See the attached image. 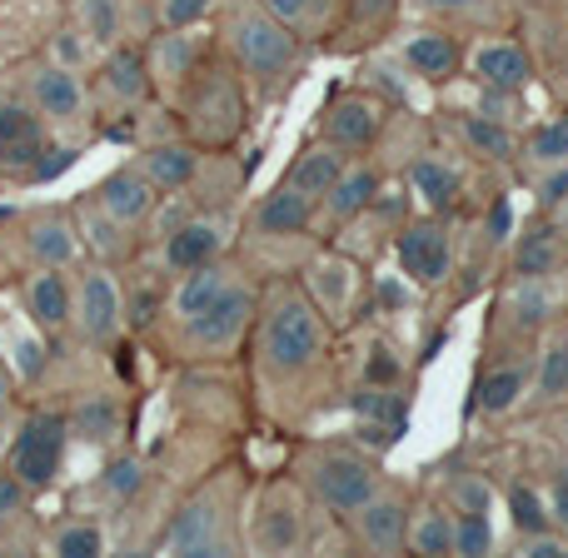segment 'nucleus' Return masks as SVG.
<instances>
[{
    "label": "nucleus",
    "instance_id": "12",
    "mask_svg": "<svg viewBox=\"0 0 568 558\" xmlns=\"http://www.w3.org/2000/svg\"><path fill=\"white\" fill-rule=\"evenodd\" d=\"M95 205L105 210L115 225H125V230H140V225H150L155 220V210H160V190L145 180V170L140 165H120V170H110L105 180H100L95 190Z\"/></svg>",
    "mask_w": 568,
    "mask_h": 558
},
{
    "label": "nucleus",
    "instance_id": "1",
    "mask_svg": "<svg viewBox=\"0 0 568 558\" xmlns=\"http://www.w3.org/2000/svg\"><path fill=\"white\" fill-rule=\"evenodd\" d=\"M220 30H225V50L235 60V70L260 95L275 100L290 90L294 70H300V35L284 20L270 16L260 0H235L220 20Z\"/></svg>",
    "mask_w": 568,
    "mask_h": 558
},
{
    "label": "nucleus",
    "instance_id": "41",
    "mask_svg": "<svg viewBox=\"0 0 568 558\" xmlns=\"http://www.w3.org/2000/svg\"><path fill=\"white\" fill-rule=\"evenodd\" d=\"M215 0H155V20L165 30H195L200 20H210Z\"/></svg>",
    "mask_w": 568,
    "mask_h": 558
},
{
    "label": "nucleus",
    "instance_id": "58",
    "mask_svg": "<svg viewBox=\"0 0 568 558\" xmlns=\"http://www.w3.org/2000/svg\"><path fill=\"white\" fill-rule=\"evenodd\" d=\"M0 284H6V265H0Z\"/></svg>",
    "mask_w": 568,
    "mask_h": 558
},
{
    "label": "nucleus",
    "instance_id": "9",
    "mask_svg": "<svg viewBox=\"0 0 568 558\" xmlns=\"http://www.w3.org/2000/svg\"><path fill=\"white\" fill-rule=\"evenodd\" d=\"M26 95L40 110V120L55 130H80L85 125V85L70 65L60 60H36L26 75Z\"/></svg>",
    "mask_w": 568,
    "mask_h": 558
},
{
    "label": "nucleus",
    "instance_id": "2",
    "mask_svg": "<svg viewBox=\"0 0 568 558\" xmlns=\"http://www.w3.org/2000/svg\"><path fill=\"white\" fill-rule=\"evenodd\" d=\"M324 344H329V329H324L320 304L294 284H280L260 314V369L270 379H294L320 359Z\"/></svg>",
    "mask_w": 568,
    "mask_h": 558
},
{
    "label": "nucleus",
    "instance_id": "50",
    "mask_svg": "<svg viewBox=\"0 0 568 558\" xmlns=\"http://www.w3.org/2000/svg\"><path fill=\"white\" fill-rule=\"evenodd\" d=\"M539 200H544V205H564V200H568V165H554L549 170V175H544L539 180Z\"/></svg>",
    "mask_w": 568,
    "mask_h": 558
},
{
    "label": "nucleus",
    "instance_id": "21",
    "mask_svg": "<svg viewBox=\"0 0 568 558\" xmlns=\"http://www.w3.org/2000/svg\"><path fill=\"white\" fill-rule=\"evenodd\" d=\"M140 170L145 180L160 190V195H180V190L195 185V175L205 170V150L195 140H160L140 155Z\"/></svg>",
    "mask_w": 568,
    "mask_h": 558
},
{
    "label": "nucleus",
    "instance_id": "18",
    "mask_svg": "<svg viewBox=\"0 0 568 558\" xmlns=\"http://www.w3.org/2000/svg\"><path fill=\"white\" fill-rule=\"evenodd\" d=\"M100 90H105L115 105H125V110L145 105L150 90H155L145 50L130 45V40H115V45L105 50V60H100Z\"/></svg>",
    "mask_w": 568,
    "mask_h": 558
},
{
    "label": "nucleus",
    "instance_id": "8",
    "mask_svg": "<svg viewBox=\"0 0 568 558\" xmlns=\"http://www.w3.org/2000/svg\"><path fill=\"white\" fill-rule=\"evenodd\" d=\"M304 544V494L290 479L265 484L250 514V549L260 554H294Z\"/></svg>",
    "mask_w": 568,
    "mask_h": 558
},
{
    "label": "nucleus",
    "instance_id": "42",
    "mask_svg": "<svg viewBox=\"0 0 568 558\" xmlns=\"http://www.w3.org/2000/svg\"><path fill=\"white\" fill-rule=\"evenodd\" d=\"M364 384H379V389H399L404 384V364L394 354V344H374L369 359H364Z\"/></svg>",
    "mask_w": 568,
    "mask_h": 558
},
{
    "label": "nucleus",
    "instance_id": "3",
    "mask_svg": "<svg viewBox=\"0 0 568 558\" xmlns=\"http://www.w3.org/2000/svg\"><path fill=\"white\" fill-rule=\"evenodd\" d=\"M180 115L200 150H230L245 130V90L235 65H200L195 80L180 90Z\"/></svg>",
    "mask_w": 568,
    "mask_h": 558
},
{
    "label": "nucleus",
    "instance_id": "44",
    "mask_svg": "<svg viewBox=\"0 0 568 558\" xmlns=\"http://www.w3.org/2000/svg\"><path fill=\"white\" fill-rule=\"evenodd\" d=\"M529 155L544 160V165H568V115H559L529 140Z\"/></svg>",
    "mask_w": 568,
    "mask_h": 558
},
{
    "label": "nucleus",
    "instance_id": "34",
    "mask_svg": "<svg viewBox=\"0 0 568 558\" xmlns=\"http://www.w3.org/2000/svg\"><path fill=\"white\" fill-rule=\"evenodd\" d=\"M75 20H80V35L90 40V45H115L120 35H125V10H120V0H75Z\"/></svg>",
    "mask_w": 568,
    "mask_h": 558
},
{
    "label": "nucleus",
    "instance_id": "54",
    "mask_svg": "<svg viewBox=\"0 0 568 558\" xmlns=\"http://www.w3.org/2000/svg\"><path fill=\"white\" fill-rule=\"evenodd\" d=\"M524 554H529V558H564L568 549H564L559 539H544V534H529V544H524Z\"/></svg>",
    "mask_w": 568,
    "mask_h": 558
},
{
    "label": "nucleus",
    "instance_id": "22",
    "mask_svg": "<svg viewBox=\"0 0 568 558\" xmlns=\"http://www.w3.org/2000/svg\"><path fill=\"white\" fill-rule=\"evenodd\" d=\"M26 255L36 265H60L65 270L70 260L80 255V230L65 210H36L26 220Z\"/></svg>",
    "mask_w": 568,
    "mask_h": 558
},
{
    "label": "nucleus",
    "instance_id": "38",
    "mask_svg": "<svg viewBox=\"0 0 568 558\" xmlns=\"http://www.w3.org/2000/svg\"><path fill=\"white\" fill-rule=\"evenodd\" d=\"M100 484H105L110 499H135L140 484H145V464H140V454H115V459L105 464V474H100Z\"/></svg>",
    "mask_w": 568,
    "mask_h": 558
},
{
    "label": "nucleus",
    "instance_id": "39",
    "mask_svg": "<svg viewBox=\"0 0 568 558\" xmlns=\"http://www.w3.org/2000/svg\"><path fill=\"white\" fill-rule=\"evenodd\" d=\"M509 514H514V529L529 539V534H549V504L529 489V484H514L509 489Z\"/></svg>",
    "mask_w": 568,
    "mask_h": 558
},
{
    "label": "nucleus",
    "instance_id": "57",
    "mask_svg": "<svg viewBox=\"0 0 568 558\" xmlns=\"http://www.w3.org/2000/svg\"><path fill=\"white\" fill-rule=\"evenodd\" d=\"M6 409H10V369L0 364V414H6Z\"/></svg>",
    "mask_w": 568,
    "mask_h": 558
},
{
    "label": "nucleus",
    "instance_id": "52",
    "mask_svg": "<svg viewBox=\"0 0 568 558\" xmlns=\"http://www.w3.org/2000/svg\"><path fill=\"white\" fill-rule=\"evenodd\" d=\"M130 324H135V329H145L150 319H155V294L150 290H140V294H130V314H125Z\"/></svg>",
    "mask_w": 568,
    "mask_h": 558
},
{
    "label": "nucleus",
    "instance_id": "10",
    "mask_svg": "<svg viewBox=\"0 0 568 558\" xmlns=\"http://www.w3.org/2000/svg\"><path fill=\"white\" fill-rule=\"evenodd\" d=\"M70 324L80 329L85 344H110L115 329L125 324V304H120V290L105 265H90L85 275L75 280V319Z\"/></svg>",
    "mask_w": 568,
    "mask_h": 558
},
{
    "label": "nucleus",
    "instance_id": "56",
    "mask_svg": "<svg viewBox=\"0 0 568 558\" xmlns=\"http://www.w3.org/2000/svg\"><path fill=\"white\" fill-rule=\"evenodd\" d=\"M20 364H26V374H36V369H40V349H36L30 339L20 344Z\"/></svg>",
    "mask_w": 568,
    "mask_h": 558
},
{
    "label": "nucleus",
    "instance_id": "55",
    "mask_svg": "<svg viewBox=\"0 0 568 558\" xmlns=\"http://www.w3.org/2000/svg\"><path fill=\"white\" fill-rule=\"evenodd\" d=\"M549 509H554V519L568 529V474H559L554 479V494H549Z\"/></svg>",
    "mask_w": 568,
    "mask_h": 558
},
{
    "label": "nucleus",
    "instance_id": "19",
    "mask_svg": "<svg viewBox=\"0 0 568 558\" xmlns=\"http://www.w3.org/2000/svg\"><path fill=\"white\" fill-rule=\"evenodd\" d=\"M314 205L320 200L300 195L290 180H280L270 195H260V205L250 210V235H265V240H290V235H304L314 225Z\"/></svg>",
    "mask_w": 568,
    "mask_h": 558
},
{
    "label": "nucleus",
    "instance_id": "27",
    "mask_svg": "<svg viewBox=\"0 0 568 558\" xmlns=\"http://www.w3.org/2000/svg\"><path fill=\"white\" fill-rule=\"evenodd\" d=\"M230 284H235V270H230L225 260H210V265H200V270H185L175 284V294H170V314H175V319H190V314L210 310Z\"/></svg>",
    "mask_w": 568,
    "mask_h": 558
},
{
    "label": "nucleus",
    "instance_id": "25",
    "mask_svg": "<svg viewBox=\"0 0 568 558\" xmlns=\"http://www.w3.org/2000/svg\"><path fill=\"white\" fill-rule=\"evenodd\" d=\"M474 75H479L484 85H494V90L519 95V90L534 80V60H529V50H524L519 40H484V45L474 50Z\"/></svg>",
    "mask_w": 568,
    "mask_h": 558
},
{
    "label": "nucleus",
    "instance_id": "26",
    "mask_svg": "<svg viewBox=\"0 0 568 558\" xmlns=\"http://www.w3.org/2000/svg\"><path fill=\"white\" fill-rule=\"evenodd\" d=\"M339 175H344V150L329 145V140H320V145H304L300 155H294V165L284 170V180H290L300 195H310V200L329 195Z\"/></svg>",
    "mask_w": 568,
    "mask_h": 558
},
{
    "label": "nucleus",
    "instance_id": "23",
    "mask_svg": "<svg viewBox=\"0 0 568 558\" xmlns=\"http://www.w3.org/2000/svg\"><path fill=\"white\" fill-rule=\"evenodd\" d=\"M568 260V235L549 220H534L514 245V275L519 280H554Z\"/></svg>",
    "mask_w": 568,
    "mask_h": 558
},
{
    "label": "nucleus",
    "instance_id": "14",
    "mask_svg": "<svg viewBox=\"0 0 568 558\" xmlns=\"http://www.w3.org/2000/svg\"><path fill=\"white\" fill-rule=\"evenodd\" d=\"M145 60H150V80H155L165 95H180V90L195 80V70L205 65V45H200L195 30H165L145 45Z\"/></svg>",
    "mask_w": 568,
    "mask_h": 558
},
{
    "label": "nucleus",
    "instance_id": "11",
    "mask_svg": "<svg viewBox=\"0 0 568 558\" xmlns=\"http://www.w3.org/2000/svg\"><path fill=\"white\" fill-rule=\"evenodd\" d=\"M394 250H399V270L414 284H424V290L449 280L454 245H449V230H444L439 220H409V225L399 230V240H394Z\"/></svg>",
    "mask_w": 568,
    "mask_h": 558
},
{
    "label": "nucleus",
    "instance_id": "17",
    "mask_svg": "<svg viewBox=\"0 0 568 558\" xmlns=\"http://www.w3.org/2000/svg\"><path fill=\"white\" fill-rule=\"evenodd\" d=\"M40 150H45V120H40V110L6 100L0 105V170L6 175H30Z\"/></svg>",
    "mask_w": 568,
    "mask_h": 558
},
{
    "label": "nucleus",
    "instance_id": "15",
    "mask_svg": "<svg viewBox=\"0 0 568 558\" xmlns=\"http://www.w3.org/2000/svg\"><path fill=\"white\" fill-rule=\"evenodd\" d=\"M225 255V220L220 215H190L180 220L175 230L160 245V260H165L170 275H185V270H200L210 260Z\"/></svg>",
    "mask_w": 568,
    "mask_h": 558
},
{
    "label": "nucleus",
    "instance_id": "16",
    "mask_svg": "<svg viewBox=\"0 0 568 558\" xmlns=\"http://www.w3.org/2000/svg\"><path fill=\"white\" fill-rule=\"evenodd\" d=\"M26 310L40 334H65L75 319V280L60 265H36V275H26Z\"/></svg>",
    "mask_w": 568,
    "mask_h": 558
},
{
    "label": "nucleus",
    "instance_id": "51",
    "mask_svg": "<svg viewBox=\"0 0 568 558\" xmlns=\"http://www.w3.org/2000/svg\"><path fill=\"white\" fill-rule=\"evenodd\" d=\"M85 45H90V40L85 35H80V30H60V55H50V60H60V65H70V70H75L80 65V60H85Z\"/></svg>",
    "mask_w": 568,
    "mask_h": 558
},
{
    "label": "nucleus",
    "instance_id": "48",
    "mask_svg": "<svg viewBox=\"0 0 568 558\" xmlns=\"http://www.w3.org/2000/svg\"><path fill=\"white\" fill-rule=\"evenodd\" d=\"M26 494H30V489L16 479V474L0 469V524H10L20 509H26Z\"/></svg>",
    "mask_w": 568,
    "mask_h": 558
},
{
    "label": "nucleus",
    "instance_id": "43",
    "mask_svg": "<svg viewBox=\"0 0 568 558\" xmlns=\"http://www.w3.org/2000/svg\"><path fill=\"white\" fill-rule=\"evenodd\" d=\"M494 549V529H489V514H464L454 524V554H489Z\"/></svg>",
    "mask_w": 568,
    "mask_h": 558
},
{
    "label": "nucleus",
    "instance_id": "47",
    "mask_svg": "<svg viewBox=\"0 0 568 558\" xmlns=\"http://www.w3.org/2000/svg\"><path fill=\"white\" fill-rule=\"evenodd\" d=\"M260 6H265L275 20H284L290 30H300L304 20H310L314 10H320V0H260Z\"/></svg>",
    "mask_w": 568,
    "mask_h": 558
},
{
    "label": "nucleus",
    "instance_id": "13",
    "mask_svg": "<svg viewBox=\"0 0 568 558\" xmlns=\"http://www.w3.org/2000/svg\"><path fill=\"white\" fill-rule=\"evenodd\" d=\"M379 125H384L379 100L359 95V90H344V95H334L329 105H324L320 140H329V145H339L344 155H349V150H369L374 140H379Z\"/></svg>",
    "mask_w": 568,
    "mask_h": 558
},
{
    "label": "nucleus",
    "instance_id": "31",
    "mask_svg": "<svg viewBox=\"0 0 568 558\" xmlns=\"http://www.w3.org/2000/svg\"><path fill=\"white\" fill-rule=\"evenodd\" d=\"M524 394V364H504V369L484 374L474 399L464 404V414H509Z\"/></svg>",
    "mask_w": 568,
    "mask_h": 558
},
{
    "label": "nucleus",
    "instance_id": "20",
    "mask_svg": "<svg viewBox=\"0 0 568 558\" xmlns=\"http://www.w3.org/2000/svg\"><path fill=\"white\" fill-rule=\"evenodd\" d=\"M354 529H359V544L369 554L409 549V504H404L399 494L374 489V499L364 504V509H354Z\"/></svg>",
    "mask_w": 568,
    "mask_h": 558
},
{
    "label": "nucleus",
    "instance_id": "29",
    "mask_svg": "<svg viewBox=\"0 0 568 558\" xmlns=\"http://www.w3.org/2000/svg\"><path fill=\"white\" fill-rule=\"evenodd\" d=\"M404 65L414 70L419 80H454L459 70V45H454L449 30H419V35L404 40Z\"/></svg>",
    "mask_w": 568,
    "mask_h": 558
},
{
    "label": "nucleus",
    "instance_id": "49",
    "mask_svg": "<svg viewBox=\"0 0 568 558\" xmlns=\"http://www.w3.org/2000/svg\"><path fill=\"white\" fill-rule=\"evenodd\" d=\"M509 230H514V205H509V195H499L489 205V230H484V235H489V245H504Z\"/></svg>",
    "mask_w": 568,
    "mask_h": 558
},
{
    "label": "nucleus",
    "instance_id": "53",
    "mask_svg": "<svg viewBox=\"0 0 568 558\" xmlns=\"http://www.w3.org/2000/svg\"><path fill=\"white\" fill-rule=\"evenodd\" d=\"M424 10H434V16H469V10H479L484 0H419Z\"/></svg>",
    "mask_w": 568,
    "mask_h": 558
},
{
    "label": "nucleus",
    "instance_id": "45",
    "mask_svg": "<svg viewBox=\"0 0 568 558\" xmlns=\"http://www.w3.org/2000/svg\"><path fill=\"white\" fill-rule=\"evenodd\" d=\"M454 499H459V514H489L494 494L479 474H454Z\"/></svg>",
    "mask_w": 568,
    "mask_h": 558
},
{
    "label": "nucleus",
    "instance_id": "7",
    "mask_svg": "<svg viewBox=\"0 0 568 558\" xmlns=\"http://www.w3.org/2000/svg\"><path fill=\"white\" fill-rule=\"evenodd\" d=\"M304 484H310V494L329 514H344V519H349L354 509H364V504L374 499L379 474H374L369 459H359V454H349V449H320V454H310V464H304Z\"/></svg>",
    "mask_w": 568,
    "mask_h": 558
},
{
    "label": "nucleus",
    "instance_id": "28",
    "mask_svg": "<svg viewBox=\"0 0 568 558\" xmlns=\"http://www.w3.org/2000/svg\"><path fill=\"white\" fill-rule=\"evenodd\" d=\"M379 170H369V165H344V175L334 180V190L320 200L324 205V215L334 220V225H349V220H359L364 210L374 205V195H379Z\"/></svg>",
    "mask_w": 568,
    "mask_h": 558
},
{
    "label": "nucleus",
    "instance_id": "40",
    "mask_svg": "<svg viewBox=\"0 0 568 558\" xmlns=\"http://www.w3.org/2000/svg\"><path fill=\"white\" fill-rule=\"evenodd\" d=\"M349 6V30L354 40H374L384 26L394 20V10H399V0H344Z\"/></svg>",
    "mask_w": 568,
    "mask_h": 558
},
{
    "label": "nucleus",
    "instance_id": "37",
    "mask_svg": "<svg viewBox=\"0 0 568 558\" xmlns=\"http://www.w3.org/2000/svg\"><path fill=\"white\" fill-rule=\"evenodd\" d=\"M564 394H568V329L554 334L539 359V399L554 404V399H564Z\"/></svg>",
    "mask_w": 568,
    "mask_h": 558
},
{
    "label": "nucleus",
    "instance_id": "33",
    "mask_svg": "<svg viewBox=\"0 0 568 558\" xmlns=\"http://www.w3.org/2000/svg\"><path fill=\"white\" fill-rule=\"evenodd\" d=\"M409 185H414V195L429 200V210H449L454 200H459V170L434 160V155H424V160H414Z\"/></svg>",
    "mask_w": 568,
    "mask_h": 558
},
{
    "label": "nucleus",
    "instance_id": "24",
    "mask_svg": "<svg viewBox=\"0 0 568 558\" xmlns=\"http://www.w3.org/2000/svg\"><path fill=\"white\" fill-rule=\"evenodd\" d=\"M304 284H310V300L320 304L324 319H344V314L354 310V294H359V270H354L349 260L324 255L304 270Z\"/></svg>",
    "mask_w": 568,
    "mask_h": 558
},
{
    "label": "nucleus",
    "instance_id": "35",
    "mask_svg": "<svg viewBox=\"0 0 568 558\" xmlns=\"http://www.w3.org/2000/svg\"><path fill=\"white\" fill-rule=\"evenodd\" d=\"M409 549H414V554H429V558L454 554V519L439 509V504H429V509L409 514Z\"/></svg>",
    "mask_w": 568,
    "mask_h": 558
},
{
    "label": "nucleus",
    "instance_id": "4",
    "mask_svg": "<svg viewBox=\"0 0 568 558\" xmlns=\"http://www.w3.org/2000/svg\"><path fill=\"white\" fill-rule=\"evenodd\" d=\"M230 489L225 479H210L200 494H190L185 509L165 524V534L155 539L160 554H190V558H215L230 554Z\"/></svg>",
    "mask_w": 568,
    "mask_h": 558
},
{
    "label": "nucleus",
    "instance_id": "5",
    "mask_svg": "<svg viewBox=\"0 0 568 558\" xmlns=\"http://www.w3.org/2000/svg\"><path fill=\"white\" fill-rule=\"evenodd\" d=\"M255 314H260V294L245 280H235L210 310L180 319V349L195 354V359H220V354H230L250 334Z\"/></svg>",
    "mask_w": 568,
    "mask_h": 558
},
{
    "label": "nucleus",
    "instance_id": "46",
    "mask_svg": "<svg viewBox=\"0 0 568 558\" xmlns=\"http://www.w3.org/2000/svg\"><path fill=\"white\" fill-rule=\"evenodd\" d=\"M75 145H45L40 150V160L30 165V175L26 180H36V185H45V180H55V175H65L70 165H75Z\"/></svg>",
    "mask_w": 568,
    "mask_h": 558
},
{
    "label": "nucleus",
    "instance_id": "30",
    "mask_svg": "<svg viewBox=\"0 0 568 558\" xmlns=\"http://www.w3.org/2000/svg\"><path fill=\"white\" fill-rule=\"evenodd\" d=\"M65 419H70V434H75V439L115 444L120 439V419H125V414H120V404L110 399V394H90V399H80Z\"/></svg>",
    "mask_w": 568,
    "mask_h": 558
},
{
    "label": "nucleus",
    "instance_id": "32",
    "mask_svg": "<svg viewBox=\"0 0 568 558\" xmlns=\"http://www.w3.org/2000/svg\"><path fill=\"white\" fill-rule=\"evenodd\" d=\"M454 130H459V140L469 145V155H484V160H509L514 155V135L504 130V120H489V115H459L454 120Z\"/></svg>",
    "mask_w": 568,
    "mask_h": 558
},
{
    "label": "nucleus",
    "instance_id": "6",
    "mask_svg": "<svg viewBox=\"0 0 568 558\" xmlns=\"http://www.w3.org/2000/svg\"><path fill=\"white\" fill-rule=\"evenodd\" d=\"M65 439H70V419L55 409H30L16 429V444H10V464L6 469L26 484L30 494L55 489L60 464H65Z\"/></svg>",
    "mask_w": 568,
    "mask_h": 558
},
{
    "label": "nucleus",
    "instance_id": "36",
    "mask_svg": "<svg viewBox=\"0 0 568 558\" xmlns=\"http://www.w3.org/2000/svg\"><path fill=\"white\" fill-rule=\"evenodd\" d=\"M50 549L60 558H95V554H105V534H100V524L75 519V524H60V529L50 534Z\"/></svg>",
    "mask_w": 568,
    "mask_h": 558
}]
</instances>
